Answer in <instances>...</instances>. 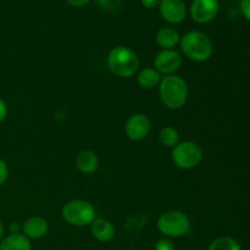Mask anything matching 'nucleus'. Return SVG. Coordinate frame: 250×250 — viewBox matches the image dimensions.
<instances>
[{
    "label": "nucleus",
    "mask_w": 250,
    "mask_h": 250,
    "mask_svg": "<svg viewBox=\"0 0 250 250\" xmlns=\"http://www.w3.org/2000/svg\"><path fill=\"white\" fill-rule=\"evenodd\" d=\"M189 95L188 84L177 75L165 76L159 84L161 103L170 110H178L186 105Z\"/></svg>",
    "instance_id": "f257e3e1"
},
{
    "label": "nucleus",
    "mask_w": 250,
    "mask_h": 250,
    "mask_svg": "<svg viewBox=\"0 0 250 250\" xmlns=\"http://www.w3.org/2000/svg\"><path fill=\"white\" fill-rule=\"evenodd\" d=\"M181 50L188 59L197 62L209 60L214 51L212 42L209 37L200 31L187 32L181 38Z\"/></svg>",
    "instance_id": "f03ea898"
},
{
    "label": "nucleus",
    "mask_w": 250,
    "mask_h": 250,
    "mask_svg": "<svg viewBox=\"0 0 250 250\" xmlns=\"http://www.w3.org/2000/svg\"><path fill=\"white\" fill-rule=\"evenodd\" d=\"M107 66L114 75L122 78L132 77L139 68V59L131 48L115 46L107 55Z\"/></svg>",
    "instance_id": "7ed1b4c3"
},
{
    "label": "nucleus",
    "mask_w": 250,
    "mask_h": 250,
    "mask_svg": "<svg viewBox=\"0 0 250 250\" xmlns=\"http://www.w3.org/2000/svg\"><path fill=\"white\" fill-rule=\"evenodd\" d=\"M158 229L167 238H180L190 229V220L183 211L168 210L158 219Z\"/></svg>",
    "instance_id": "20e7f679"
},
{
    "label": "nucleus",
    "mask_w": 250,
    "mask_h": 250,
    "mask_svg": "<svg viewBox=\"0 0 250 250\" xmlns=\"http://www.w3.org/2000/svg\"><path fill=\"white\" fill-rule=\"evenodd\" d=\"M62 219L71 226L83 227L95 220V209L90 203L82 199L71 200L62 208Z\"/></svg>",
    "instance_id": "39448f33"
},
{
    "label": "nucleus",
    "mask_w": 250,
    "mask_h": 250,
    "mask_svg": "<svg viewBox=\"0 0 250 250\" xmlns=\"http://www.w3.org/2000/svg\"><path fill=\"white\" fill-rule=\"evenodd\" d=\"M172 160L182 170H192L203 160V149L195 142L186 141L172 148Z\"/></svg>",
    "instance_id": "423d86ee"
},
{
    "label": "nucleus",
    "mask_w": 250,
    "mask_h": 250,
    "mask_svg": "<svg viewBox=\"0 0 250 250\" xmlns=\"http://www.w3.org/2000/svg\"><path fill=\"white\" fill-rule=\"evenodd\" d=\"M183 63L182 55L175 49H166L161 50L154 59V68L160 75L170 76L175 75L181 68Z\"/></svg>",
    "instance_id": "0eeeda50"
},
{
    "label": "nucleus",
    "mask_w": 250,
    "mask_h": 250,
    "mask_svg": "<svg viewBox=\"0 0 250 250\" xmlns=\"http://www.w3.org/2000/svg\"><path fill=\"white\" fill-rule=\"evenodd\" d=\"M217 0H193L190 5V16L197 23H209L219 12Z\"/></svg>",
    "instance_id": "6e6552de"
},
{
    "label": "nucleus",
    "mask_w": 250,
    "mask_h": 250,
    "mask_svg": "<svg viewBox=\"0 0 250 250\" xmlns=\"http://www.w3.org/2000/svg\"><path fill=\"white\" fill-rule=\"evenodd\" d=\"M150 120L144 114H134L127 120L125 131L127 137L133 142L143 141L150 132Z\"/></svg>",
    "instance_id": "1a4fd4ad"
},
{
    "label": "nucleus",
    "mask_w": 250,
    "mask_h": 250,
    "mask_svg": "<svg viewBox=\"0 0 250 250\" xmlns=\"http://www.w3.org/2000/svg\"><path fill=\"white\" fill-rule=\"evenodd\" d=\"M161 17L168 23H181L187 16V7L183 0H161L159 5Z\"/></svg>",
    "instance_id": "9d476101"
},
{
    "label": "nucleus",
    "mask_w": 250,
    "mask_h": 250,
    "mask_svg": "<svg viewBox=\"0 0 250 250\" xmlns=\"http://www.w3.org/2000/svg\"><path fill=\"white\" fill-rule=\"evenodd\" d=\"M48 222L45 219L41 216L29 217L22 225V233L28 239H39L43 238L48 233Z\"/></svg>",
    "instance_id": "9b49d317"
},
{
    "label": "nucleus",
    "mask_w": 250,
    "mask_h": 250,
    "mask_svg": "<svg viewBox=\"0 0 250 250\" xmlns=\"http://www.w3.org/2000/svg\"><path fill=\"white\" fill-rule=\"evenodd\" d=\"M90 231L97 241L107 243L115 237V227L111 221L106 219H95L90 225Z\"/></svg>",
    "instance_id": "f8f14e48"
},
{
    "label": "nucleus",
    "mask_w": 250,
    "mask_h": 250,
    "mask_svg": "<svg viewBox=\"0 0 250 250\" xmlns=\"http://www.w3.org/2000/svg\"><path fill=\"white\" fill-rule=\"evenodd\" d=\"M76 166L78 171L84 175H92L99 167V158L92 150H83L76 158Z\"/></svg>",
    "instance_id": "ddd939ff"
},
{
    "label": "nucleus",
    "mask_w": 250,
    "mask_h": 250,
    "mask_svg": "<svg viewBox=\"0 0 250 250\" xmlns=\"http://www.w3.org/2000/svg\"><path fill=\"white\" fill-rule=\"evenodd\" d=\"M181 42V36L172 27H163L156 33V43L163 50L173 49Z\"/></svg>",
    "instance_id": "4468645a"
},
{
    "label": "nucleus",
    "mask_w": 250,
    "mask_h": 250,
    "mask_svg": "<svg viewBox=\"0 0 250 250\" xmlns=\"http://www.w3.org/2000/svg\"><path fill=\"white\" fill-rule=\"evenodd\" d=\"M0 250H32L31 239L23 233H11L0 242Z\"/></svg>",
    "instance_id": "2eb2a0df"
},
{
    "label": "nucleus",
    "mask_w": 250,
    "mask_h": 250,
    "mask_svg": "<svg viewBox=\"0 0 250 250\" xmlns=\"http://www.w3.org/2000/svg\"><path fill=\"white\" fill-rule=\"evenodd\" d=\"M137 82L144 89H153L160 84L161 75L154 67H144L137 75Z\"/></svg>",
    "instance_id": "dca6fc26"
},
{
    "label": "nucleus",
    "mask_w": 250,
    "mask_h": 250,
    "mask_svg": "<svg viewBox=\"0 0 250 250\" xmlns=\"http://www.w3.org/2000/svg\"><path fill=\"white\" fill-rule=\"evenodd\" d=\"M159 139H160V143L163 146H168V148H175L180 143V133L173 127L166 126L159 133Z\"/></svg>",
    "instance_id": "f3484780"
},
{
    "label": "nucleus",
    "mask_w": 250,
    "mask_h": 250,
    "mask_svg": "<svg viewBox=\"0 0 250 250\" xmlns=\"http://www.w3.org/2000/svg\"><path fill=\"white\" fill-rule=\"evenodd\" d=\"M209 250H242L236 239L231 237H220L210 244Z\"/></svg>",
    "instance_id": "a211bd4d"
},
{
    "label": "nucleus",
    "mask_w": 250,
    "mask_h": 250,
    "mask_svg": "<svg viewBox=\"0 0 250 250\" xmlns=\"http://www.w3.org/2000/svg\"><path fill=\"white\" fill-rule=\"evenodd\" d=\"M100 7L105 11H116L120 9L122 4V0H95Z\"/></svg>",
    "instance_id": "6ab92c4d"
},
{
    "label": "nucleus",
    "mask_w": 250,
    "mask_h": 250,
    "mask_svg": "<svg viewBox=\"0 0 250 250\" xmlns=\"http://www.w3.org/2000/svg\"><path fill=\"white\" fill-rule=\"evenodd\" d=\"M155 250H175V244L170 238H161L155 243Z\"/></svg>",
    "instance_id": "aec40b11"
},
{
    "label": "nucleus",
    "mask_w": 250,
    "mask_h": 250,
    "mask_svg": "<svg viewBox=\"0 0 250 250\" xmlns=\"http://www.w3.org/2000/svg\"><path fill=\"white\" fill-rule=\"evenodd\" d=\"M7 178H9V166L6 161L0 159V187L6 182Z\"/></svg>",
    "instance_id": "412c9836"
},
{
    "label": "nucleus",
    "mask_w": 250,
    "mask_h": 250,
    "mask_svg": "<svg viewBox=\"0 0 250 250\" xmlns=\"http://www.w3.org/2000/svg\"><path fill=\"white\" fill-rule=\"evenodd\" d=\"M239 7H241V11L243 14V16L248 21H250V0H241Z\"/></svg>",
    "instance_id": "4be33fe9"
},
{
    "label": "nucleus",
    "mask_w": 250,
    "mask_h": 250,
    "mask_svg": "<svg viewBox=\"0 0 250 250\" xmlns=\"http://www.w3.org/2000/svg\"><path fill=\"white\" fill-rule=\"evenodd\" d=\"M7 112H9V109H7L6 103L2 99H0V122L4 121L7 116Z\"/></svg>",
    "instance_id": "5701e85b"
},
{
    "label": "nucleus",
    "mask_w": 250,
    "mask_h": 250,
    "mask_svg": "<svg viewBox=\"0 0 250 250\" xmlns=\"http://www.w3.org/2000/svg\"><path fill=\"white\" fill-rule=\"evenodd\" d=\"M142 5L146 9H154V7L159 6L161 2V0H141Z\"/></svg>",
    "instance_id": "b1692460"
},
{
    "label": "nucleus",
    "mask_w": 250,
    "mask_h": 250,
    "mask_svg": "<svg viewBox=\"0 0 250 250\" xmlns=\"http://www.w3.org/2000/svg\"><path fill=\"white\" fill-rule=\"evenodd\" d=\"M67 4H70L71 6H75V7H81V6H84L87 5L90 0H66Z\"/></svg>",
    "instance_id": "393cba45"
},
{
    "label": "nucleus",
    "mask_w": 250,
    "mask_h": 250,
    "mask_svg": "<svg viewBox=\"0 0 250 250\" xmlns=\"http://www.w3.org/2000/svg\"><path fill=\"white\" fill-rule=\"evenodd\" d=\"M19 229L20 227L16 222L11 224V226H10V231H11V233H19Z\"/></svg>",
    "instance_id": "a878e982"
},
{
    "label": "nucleus",
    "mask_w": 250,
    "mask_h": 250,
    "mask_svg": "<svg viewBox=\"0 0 250 250\" xmlns=\"http://www.w3.org/2000/svg\"><path fill=\"white\" fill-rule=\"evenodd\" d=\"M2 236H4V225H2V222L0 221V241H1Z\"/></svg>",
    "instance_id": "bb28decb"
}]
</instances>
